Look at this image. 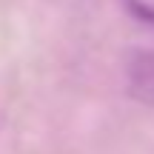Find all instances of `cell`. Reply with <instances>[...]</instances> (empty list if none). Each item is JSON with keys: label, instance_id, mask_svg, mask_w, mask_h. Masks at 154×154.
Returning <instances> with one entry per match:
<instances>
[{"label": "cell", "instance_id": "6da1fadb", "mask_svg": "<svg viewBox=\"0 0 154 154\" xmlns=\"http://www.w3.org/2000/svg\"><path fill=\"white\" fill-rule=\"evenodd\" d=\"M126 88L137 103L154 109V51L134 49L126 60Z\"/></svg>", "mask_w": 154, "mask_h": 154}]
</instances>
